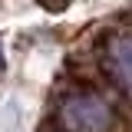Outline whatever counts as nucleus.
I'll use <instances>...</instances> for the list:
<instances>
[{
    "label": "nucleus",
    "mask_w": 132,
    "mask_h": 132,
    "mask_svg": "<svg viewBox=\"0 0 132 132\" xmlns=\"http://www.w3.org/2000/svg\"><path fill=\"white\" fill-rule=\"evenodd\" d=\"M3 66H7V60H3V43H0V73H3Z\"/></svg>",
    "instance_id": "4"
},
{
    "label": "nucleus",
    "mask_w": 132,
    "mask_h": 132,
    "mask_svg": "<svg viewBox=\"0 0 132 132\" xmlns=\"http://www.w3.org/2000/svg\"><path fill=\"white\" fill-rule=\"evenodd\" d=\"M109 56H112L116 73H119V82L132 93V40L129 36H116L109 43Z\"/></svg>",
    "instance_id": "2"
},
{
    "label": "nucleus",
    "mask_w": 132,
    "mask_h": 132,
    "mask_svg": "<svg viewBox=\"0 0 132 132\" xmlns=\"http://www.w3.org/2000/svg\"><path fill=\"white\" fill-rule=\"evenodd\" d=\"M63 119L73 132H109V126H112V112L96 93L69 96L63 106Z\"/></svg>",
    "instance_id": "1"
},
{
    "label": "nucleus",
    "mask_w": 132,
    "mask_h": 132,
    "mask_svg": "<svg viewBox=\"0 0 132 132\" xmlns=\"http://www.w3.org/2000/svg\"><path fill=\"white\" fill-rule=\"evenodd\" d=\"M40 3L46 7L50 13H60V10H66V7H69V0H40Z\"/></svg>",
    "instance_id": "3"
}]
</instances>
